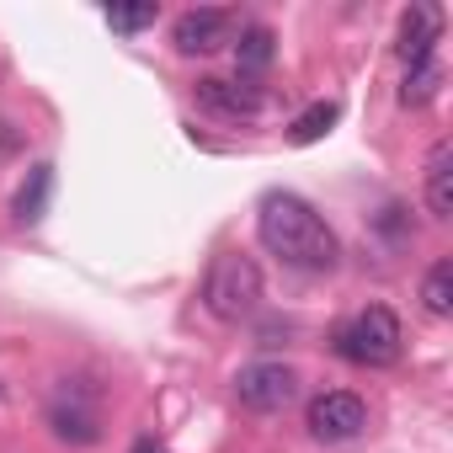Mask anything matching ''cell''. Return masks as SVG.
Masks as SVG:
<instances>
[{"label": "cell", "mask_w": 453, "mask_h": 453, "mask_svg": "<svg viewBox=\"0 0 453 453\" xmlns=\"http://www.w3.org/2000/svg\"><path fill=\"white\" fill-rule=\"evenodd\" d=\"M426 213L453 219V144L448 139H437L426 155Z\"/></svg>", "instance_id": "9"}, {"label": "cell", "mask_w": 453, "mask_h": 453, "mask_svg": "<svg viewBox=\"0 0 453 453\" xmlns=\"http://www.w3.org/2000/svg\"><path fill=\"white\" fill-rule=\"evenodd\" d=\"M400 342H405V331H400V315H395L389 304L357 310V315H352L347 326H336V336H331L336 357H347V363H357V368H389V363H400Z\"/></svg>", "instance_id": "2"}, {"label": "cell", "mask_w": 453, "mask_h": 453, "mask_svg": "<svg viewBox=\"0 0 453 453\" xmlns=\"http://www.w3.org/2000/svg\"><path fill=\"white\" fill-rule=\"evenodd\" d=\"M421 304H426V315H437V320L453 315V262H448V257L432 262V273L421 278Z\"/></svg>", "instance_id": "12"}, {"label": "cell", "mask_w": 453, "mask_h": 453, "mask_svg": "<svg viewBox=\"0 0 453 453\" xmlns=\"http://www.w3.org/2000/svg\"><path fill=\"white\" fill-rule=\"evenodd\" d=\"M235 395H241L246 411L273 416V411H283V405L299 395V373H294L288 363H251V368H241Z\"/></svg>", "instance_id": "6"}, {"label": "cell", "mask_w": 453, "mask_h": 453, "mask_svg": "<svg viewBox=\"0 0 453 453\" xmlns=\"http://www.w3.org/2000/svg\"><path fill=\"white\" fill-rule=\"evenodd\" d=\"M192 96H197L203 112L230 118V123H251V118L262 112V91H257L251 81H219V75H203V81L192 86Z\"/></svg>", "instance_id": "7"}, {"label": "cell", "mask_w": 453, "mask_h": 453, "mask_svg": "<svg viewBox=\"0 0 453 453\" xmlns=\"http://www.w3.org/2000/svg\"><path fill=\"white\" fill-rule=\"evenodd\" d=\"M437 38H442V17L432 6H411L400 17V59H405V70L421 65V59H437Z\"/></svg>", "instance_id": "8"}, {"label": "cell", "mask_w": 453, "mask_h": 453, "mask_svg": "<svg viewBox=\"0 0 453 453\" xmlns=\"http://www.w3.org/2000/svg\"><path fill=\"white\" fill-rule=\"evenodd\" d=\"M257 241L294 273H336L342 241L299 192H267L257 203Z\"/></svg>", "instance_id": "1"}, {"label": "cell", "mask_w": 453, "mask_h": 453, "mask_svg": "<svg viewBox=\"0 0 453 453\" xmlns=\"http://www.w3.org/2000/svg\"><path fill=\"white\" fill-rule=\"evenodd\" d=\"M134 453H165V448H155V442H139V448H134Z\"/></svg>", "instance_id": "17"}, {"label": "cell", "mask_w": 453, "mask_h": 453, "mask_svg": "<svg viewBox=\"0 0 453 453\" xmlns=\"http://www.w3.org/2000/svg\"><path fill=\"white\" fill-rule=\"evenodd\" d=\"M278 54V38L267 27H241V43H235V59H241V75H262Z\"/></svg>", "instance_id": "11"}, {"label": "cell", "mask_w": 453, "mask_h": 453, "mask_svg": "<svg viewBox=\"0 0 453 453\" xmlns=\"http://www.w3.org/2000/svg\"><path fill=\"white\" fill-rule=\"evenodd\" d=\"M304 426H310L315 442H352V437H363V426H368V405H363L352 389H326V395L310 400Z\"/></svg>", "instance_id": "5"}, {"label": "cell", "mask_w": 453, "mask_h": 453, "mask_svg": "<svg viewBox=\"0 0 453 453\" xmlns=\"http://www.w3.org/2000/svg\"><path fill=\"white\" fill-rule=\"evenodd\" d=\"M49 421H54V437H59V442H96V437H102V432H96V416H91V411H75V405H65V400L49 411Z\"/></svg>", "instance_id": "14"}, {"label": "cell", "mask_w": 453, "mask_h": 453, "mask_svg": "<svg viewBox=\"0 0 453 453\" xmlns=\"http://www.w3.org/2000/svg\"><path fill=\"white\" fill-rule=\"evenodd\" d=\"M235 27H241L235 12L197 6V12H181V17H176L171 43H176V54H187V59H208V54H219V49L235 43Z\"/></svg>", "instance_id": "4"}, {"label": "cell", "mask_w": 453, "mask_h": 453, "mask_svg": "<svg viewBox=\"0 0 453 453\" xmlns=\"http://www.w3.org/2000/svg\"><path fill=\"white\" fill-rule=\"evenodd\" d=\"M102 17H107L112 33H144V27H155L160 12H155V6H107Z\"/></svg>", "instance_id": "16"}, {"label": "cell", "mask_w": 453, "mask_h": 453, "mask_svg": "<svg viewBox=\"0 0 453 453\" xmlns=\"http://www.w3.org/2000/svg\"><path fill=\"white\" fill-rule=\"evenodd\" d=\"M437 86H442V65H437V59H421V65H411V70H405L400 102H405V107H426V102L437 96Z\"/></svg>", "instance_id": "13"}, {"label": "cell", "mask_w": 453, "mask_h": 453, "mask_svg": "<svg viewBox=\"0 0 453 453\" xmlns=\"http://www.w3.org/2000/svg\"><path fill=\"white\" fill-rule=\"evenodd\" d=\"M336 118H342V107H336V102H315L310 112H299V118H294L288 139H294V144H315V139H326V128H331Z\"/></svg>", "instance_id": "15"}, {"label": "cell", "mask_w": 453, "mask_h": 453, "mask_svg": "<svg viewBox=\"0 0 453 453\" xmlns=\"http://www.w3.org/2000/svg\"><path fill=\"white\" fill-rule=\"evenodd\" d=\"M203 304L213 320H246L262 304V267L246 251H219L203 278Z\"/></svg>", "instance_id": "3"}, {"label": "cell", "mask_w": 453, "mask_h": 453, "mask_svg": "<svg viewBox=\"0 0 453 453\" xmlns=\"http://www.w3.org/2000/svg\"><path fill=\"white\" fill-rule=\"evenodd\" d=\"M49 197H54V165L49 160H38L33 171H27V181H22V192H17V219L22 224H38L43 213H49Z\"/></svg>", "instance_id": "10"}]
</instances>
